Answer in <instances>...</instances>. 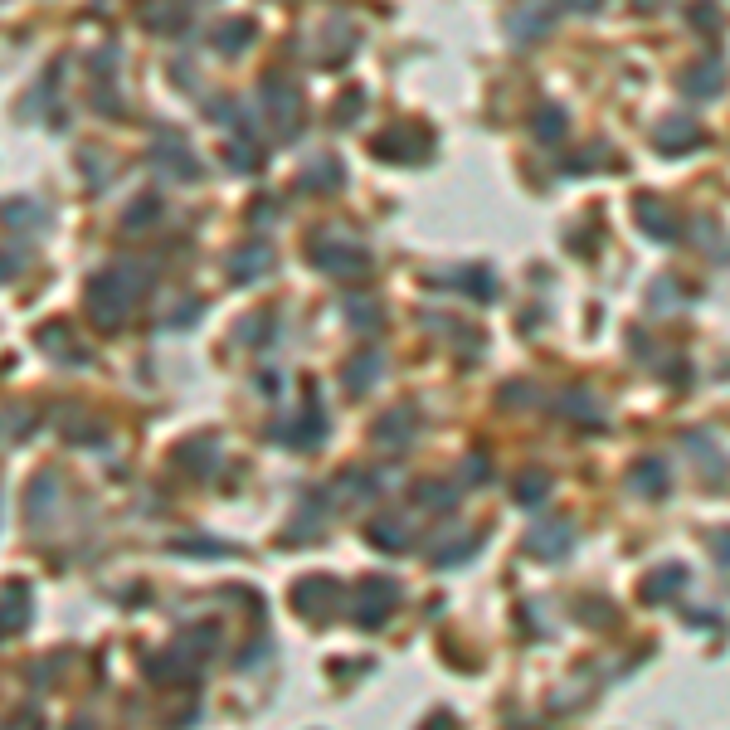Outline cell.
<instances>
[{
    "label": "cell",
    "mask_w": 730,
    "mask_h": 730,
    "mask_svg": "<svg viewBox=\"0 0 730 730\" xmlns=\"http://www.w3.org/2000/svg\"><path fill=\"white\" fill-rule=\"evenodd\" d=\"M463 477H473V487H482V482H487V458H473V463H463Z\"/></svg>",
    "instance_id": "cell-30"
},
{
    "label": "cell",
    "mask_w": 730,
    "mask_h": 730,
    "mask_svg": "<svg viewBox=\"0 0 730 730\" xmlns=\"http://www.w3.org/2000/svg\"><path fill=\"white\" fill-rule=\"evenodd\" d=\"M687 453H692L696 463H706V473H711V482H726V473H730V458L716 448V438L706 434V429H692L687 434Z\"/></svg>",
    "instance_id": "cell-12"
},
{
    "label": "cell",
    "mask_w": 730,
    "mask_h": 730,
    "mask_svg": "<svg viewBox=\"0 0 730 730\" xmlns=\"http://www.w3.org/2000/svg\"><path fill=\"white\" fill-rule=\"evenodd\" d=\"M414 424H419V414H414L409 404H400L395 414H385V419L375 424V438H380L385 448H404V443L414 438Z\"/></svg>",
    "instance_id": "cell-14"
},
{
    "label": "cell",
    "mask_w": 730,
    "mask_h": 730,
    "mask_svg": "<svg viewBox=\"0 0 730 730\" xmlns=\"http://www.w3.org/2000/svg\"><path fill=\"white\" fill-rule=\"evenodd\" d=\"M550 25H555V15H550V10H541V5H531V10H511V15H507V35L516 39L521 49H526L531 39L546 35Z\"/></svg>",
    "instance_id": "cell-11"
},
{
    "label": "cell",
    "mask_w": 730,
    "mask_h": 730,
    "mask_svg": "<svg viewBox=\"0 0 730 730\" xmlns=\"http://www.w3.org/2000/svg\"><path fill=\"white\" fill-rule=\"evenodd\" d=\"M400 604V584L395 580H365L356 594H351V619L361 628H380L390 619V609Z\"/></svg>",
    "instance_id": "cell-1"
},
{
    "label": "cell",
    "mask_w": 730,
    "mask_h": 730,
    "mask_svg": "<svg viewBox=\"0 0 730 730\" xmlns=\"http://www.w3.org/2000/svg\"><path fill=\"white\" fill-rule=\"evenodd\" d=\"M463 292H473L477 302H487V297H497V283H492L487 268H473V273H463Z\"/></svg>",
    "instance_id": "cell-25"
},
{
    "label": "cell",
    "mask_w": 730,
    "mask_h": 730,
    "mask_svg": "<svg viewBox=\"0 0 730 730\" xmlns=\"http://www.w3.org/2000/svg\"><path fill=\"white\" fill-rule=\"evenodd\" d=\"M249 35H254L249 25H224V30H219V49H224V54H234V49H239L234 39H249Z\"/></svg>",
    "instance_id": "cell-28"
},
{
    "label": "cell",
    "mask_w": 730,
    "mask_h": 730,
    "mask_svg": "<svg viewBox=\"0 0 730 730\" xmlns=\"http://www.w3.org/2000/svg\"><path fill=\"white\" fill-rule=\"evenodd\" d=\"M706 541H711V550H716V560H721V565L730 570V526H721V531H711Z\"/></svg>",
    "instance_id": "cell-29"
},
{
    "label": "cell",
    "mask_w": 730,
    "mask_h": 730,
    "mask_svg": "<svg viewBox=\"0 0 730 730\" xmlns=\"http://www.w3.org/2000/svg\"><path fill=\"white\" fill-rule=\"evenodd\" d=\"M302 185H312V190H322V185H341V161L322 156L317 166H307V171H302Z\"/></svg>",
    "instance_id": "cell-23"
},
{
    "label": "cell",
    "mask_w": 730,
    "mask_h": 730,
    "mask_svg": "<svg viewBox=\"0 0 730 730\" xmlns=\"http://www.w3.org/2000/svg\"><path fill=\"white\" fill-rule=\"evenodd\" d=\"M628 487H633V492H638V497H667V492H672V477H667V463H662V458H653V453H648V458H638V463H633V473H628Z\"/></svg>",
    "instance_id": "cell-8"
},
{
    "label": "cell",
    "mask_w": 730,
    "mask_h": 730,
    "mask_svg": "<svg viewBox=\"0 0 730 730\" xmlns=\"http://www.w3.org/2000/svg\"><path fill=\"white\" fill-rule=\"evenodd\" d=\"M414 497H419L424 507H438V511L458 507V487H453V482H419V487H414Z\"/></svg>",
    "instance_id": "cell-19"
},
{
    "label": "cell",
    "mask_w": 730,
    "mask_h": 730,
    "mask_svg": "<svg viewBox=\"0 0 730 730\" xmlns=\"http://www.w3.org/2000/svg\"><path fill=\"white\" fill-rule=\"evenodd\" d=\"M336 599H341V589H336L331 580H302L297 584V594H292L297 614H312V619H327L331 609H336Z\"/></svg>",
    "instance_id": "cell-9"
},
{
    "label": "cell",
    "mask_w": 730,
    "mask_h": 730,
    "mask_svg": "<svg viewBox=\"0 0 730 730\" xmlns=\"http://www.w3.org/2000/svg\"><path fill=\"white\" fill-rule=\"evenodd\" d=\"M511 492H516V502H521V507H536V502H546V497H550V477L531 468V473L516 477V487H511Z\"/></svg>",
    "instance_id": "cell-17"
},
{
    "label": "cell",
    "mask_w": 730,
    "mask_h": 730,
    "mask_svg": "<svg viewBox=\"0 0 730 730\" xmlns=\"http://www.w3.org/2000/svg\"><path fill=\"white\" fill-rule=\"evenodd\" d=\"M721 88H726V64H721L716 54H706L701 64L682 69V93H687V98L711 103V98H721Z\"/></svg>",
    "instance_id": "cell-5"
},
{
    "label": "cell",
    "mask_w": 730,
    "mask_h": 730,
    "mask_svg": "<svg viewBox=\"0 0 730 730\" xmlns=\"http://www.w3.org/2000/svg\"><path fill=\"white\" fill-rule=\"evenodd\" d=\"M375 375H380V356H375V351L356 356V365H346V385H351V390H365Z\"/></svg>",
    "instance_id": "cell-22"
},
{
    "label": "cell",
    "mask_w": 730,
    "mask_h": 730,
    "mask_svg": "<svg viewBox=\"0 0 730 730\" xmlns=\"http://www.w3.org/2000/svg\"><path fill=\"white\" fill-rule=\"evenodd\" d=\"M687 584V565H662L643 580V604H672Z\"/></svg>",
    "instance_id": "cell-10"
},
{
    "label": "cell",
    "mask_w": 730,
    "mask_h": 730,
    "mask_svg": "<svg viewBox=\"0 0 730 730\" xmlns=\"http://www.w3.org/2000/svg\"><path fill=\"white\" fill-rule=\"evenodd\" d=\"M370 541H375V546H390V550H404L409 546V521H400V516H395V521H390V516L375 521V526H370Z\"/></svg>",
    "instance_id": "cell-20"
},
{
    "label": "cell",
    "mask_w": 730,
    "mask_h": 730,
    "mask_svg": "<svg viewBox=\"0 0 730 730\" xmlns=\"http://www.w3.org/2000/svg\"><path fill=\"white\" fill-rule=\"evenodd\" d=\"M30 623V589L25 584H10L0 594V633H20Z\"/></svg>",
    "instance_id": "cell-13"
},
{
    "label": "cell",
    "mask_w": 730,
    "mask_h": 730,
    "mask_svg": "<svg viewBox=\"0 0 730 730\" xmlns=\"http://www.w3.org/2000/svg\"><path fill=\"white\" fill-rule=\"evenodd\" d=\"M263 98H268V108H273V117L283 122V132H292V117H297V93H292L283 78H273L268 88H263Z\"/></svg>",
    "instance_id": "cell-16"
},
{
    "label": "cell",
    "mask_w": 730,
    "mask_h": 730,
    "mask_svg": "<svg viewBox=\"0 0 730 730\" xmlns=\"http://www.w3.org/2000/svg\"><path fill=\"white\" fill-rule=\"evenodd\" d=\"M633 215H638L643 234H648L653 244H677V239H682V219H677V210H672L667 200H657V195H638V200H633Z\"/></svg>",
    "instance_id": "cell-3"
},
{
    "label": "cell",
    "mask_w": 730,
    "mask_h": 730,
    "mask_svg": "<svg viewBox=\"0 0 730 730\" xmlns=\"http://www.w3.org/2000/svg\"><path fill=\"white\" fill-rule=\"evenodd\" d=\"M692 25H696V30L706 25V30L716 35V30H721V15H716V10H692Z\"/></svg>",
    "instance_id": "cell-31"
},
{
    "label": "cell",
    "mask_w": 730,
    "mask_h": 730,
    "mask_svg": "<svg viewBox=\"0 0 730 730\" xmlns=\"http://www.w3.org/2000/svg\"><path fill=\"white\" fill-rule=\"evenodd\" d=\"M565 127H570V122H565V112H560V108H541V112H536V137H541V142H560V137H565Z\"/></svg>",
    "instance_id": "cell-24"
},
{
    "label": "cell",
    "mask_w": 730,
    "mask_h": 730,
    "mask_svg": "<svg viewBox=\"0 0 730 730\" xmlns=\"http://www.w3.org/2000/svg\"><path fill=\"white\" fill-rule=\"evenodd\" d=\"M54 502H59V477L44 473L35 487H30V507H35V521H39V516H49V507H54Z\"/></svg>",
    "instance_id": "cell-21"
},
{
    "label": "cell",
    "mask_w": 730,
    "mask_h": 730,
    "mask_svg": "<svg viewBox=\"0 0 730 730\" xmlns=\"http://www.w3.org/2000/svg\"><path fill=\"white\" fill-rule=\"evenodd\" d=\"M701 142H706V137H701V122H692V117H667V122L653 132V146L662 156H682V151H692V146H701Z\"/></svg>",
    "instance_id": "cell-7"
},
{
    "label": "cell",
    "mask_w": 730,
    "mask_h": 730,
    "mask_svg": "<svg viewBox=\"0 0 730 730\" xmlns=\"http://www.w3.org/2000/svg\"><path fill=\"white\" fill-rule=\"evenodd\" d=\"M429 132L424 127H395V132H385V137H375V151L380 156H390V161H404V166H414V161H424V151H429Z\"/></svg>",
    "instance_id": "cell-4"
},
{
    "label": "cell",
    "mask_w": 730,
    "mask_h": 730,
    "mask_svg": "<svg viewBox=\"0 0 730 730\" xmlns=\"http://www.w3.org/2000/svg\"><path fill=\"white\" fill-rule=\"evenodd\" d=\"M268 263H273V249H268L263 239H258V244H249V249H239V254L229 258V268H234V278H239V283H254V278L263 273V268H268Z\"/></svg>",
    "instance_id": "cell-15"
},
{
    "label": "cell",
    "mask_w": 730,
    "mask_h": 730,
    "mask_svg": "<svg viewBox=\"0 0 730 730\" xmlns=\"http://www.w3.org/2000/svg\"><path fill=\"white\" fill-rule=\"evenodd\" d=\"M473 546H477V536L473 541H453L443 555H434V565H463V560H473Z\"/></svg>",
    "instance_id": "cell-26"
},
{
    "label": "cell",
    "mask_w": 730,
    "mask_h": 730,
    "mask_svg": "<svg viewBox=\"0 0 730 730\" xmlns=\"http://www.w3.org/2000/svg\"><path fill=\"white\" fill-rule=\"evenodd\" d=\"M346 312H351V322H356L361 331H370L375 322H380V317H375V302H356V307L346 302Z\"/></svg>",
    "instance_id": "cell-27"
},
{
    "label": "cell",
    "mask_w": 730,
    "mask_h": 730,
    "mask_svg": "<svg viewBox=\"0 0 730 730\" xmlns=\"http://www.w3.org/2000/svg\"><path fill=\"white\" fill-rule=\"evenodd\" d=\"M307 258L317 263V268H327V273H351V268H365L370 258L365 249H356L351 239H322V244H312Z\"/></svg>",
    "instance_id": "cell-6"
},
{
    "label": "cell",
    "mask_w": 730,
    "mask_h": 730,
    "mask_svg": "<svg viewBox=\"0 0 730 730\" xmlns=\"http://www.w3.org/2000/svg\"><path fill=\"white\" fill-rule=\"evenodd\" d=\"M526 550H531L536 560H565V555L575 550V521H565V516L536 521L531 536H526Z\"/></svg>",
    "instance_id": "cell-2"
},
{
    "label": "cell",
    "mask_w": 730,
    "mask_h": 730,
    "mask_svg": "<svg viewBox=\"0 0 730 730\" xmlns=\"http://www.w3.org/2000/svg\"><path fill=\"white\" fill-rule=\"evenodd\" d=\"M555 409H565V414H575V419H589V424H604V409H599V400H594L589 390H570L565 400H555Z\"/></svg>",
    "instance_id": "cell-18"
}]
</instances>
